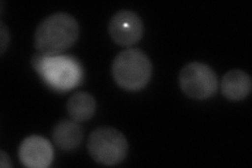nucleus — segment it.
Listing matches in <instances>:
<instances>
[{"label":"nucleus","instance_id":"1","mask_svg":"<svg viewBox=\"0 0 252 168\" xmlns=\"http://www.w3.org/2000/svg\"><path fill=\"white\" fill-rule=\"evenodd\" d=\"M79 25L72 15L56 13L38 26L34 44L42 55L56 56L69 49L78 39Z\"/></svg>","mask_w":252,"mask_h":168},{"label":"nucleus","instance_id":"2","mask_svg":"<svg viewBox=\"0 0 252 168\" xmlns=\"http://www.w3.org/2000/svg\"><path fill=\"white\" fill-rule=\"evenodd\" d=\"M34 68L51 89L66 92L81 83L83 70L77 59L70 56L35 55L32 59Z\"/></svg>","mask_w":252,"mask_h":168},{"label":"nucleus","instance_id":"3","mask_svg":"<svg viewBox=\"0 0 252 168\" xmlns=\"http://www.w3.org/2000/svg\"><path fill=\"white\" fill-rule=\"evenodd\" d=\"M112 74L116 83L125 91L137 92L148 84L153 66L144 52L129 49L121 52L113 62Z\"/></svg>","mask_w":252,"mask_h":168},{"label":"nucleus","instance_id":"4","mask_svg":"<svg viewBox=\"0 0 252 168\" xmlns=\"http://www.w3.org/2000/svg\"><path fill=\"white\" fill-rule=\"evenodd\" d=\"M88 150L97 163L113 166L121 163L128 151L124 134L113 127H99L88 140Z\"/></svg>","mask_w":252,"mask_h":168},{"label":"nucleus","instance_id":"5","mask_svg":"<svg viewBox=\"0 0 252 168\" xmlns=\"http://www.w3.org/2000/svg\"><path fill=\"white\" fill-rule=\"evenodd\" d=\"M183 93L192 99L205 100L218 91V77L210 67L201 62H192L184 67L179 76Z\"/></svg>","mask_w":252,"mask_h":168},{"label":"nucleus","instance_id":"6","mask_svg":"<svg viewBox=\"0 0 252 168\" xmlns=\"http://www.w3.org/2000/svg\"><path fill=\"white\" fill-rule=\"evenodd\" d=\"M108 32L115 43L122 46H131L141 40L144 27L138 14L122 10L116 13L110 19Z\"/></svg>","mask_w":252,"mask_h":168},{"label":"nucleus","instance_id":"7","mask_svg":"<svg viewBox=\"0 0 252 168\" xmlns=\"http://www.w3.org/2000/svg\"><path fill=\"white\" fill-rule=\"evenodd\" d=\"M20 162L29 168H46L54 159L52 144L40 135H30L19 147Z\"/></svg>","mask_w":252,"mask_h":168},{"label":"nucleus","instance_id":"8","mask_svg":"<svg viewBox=\"0 0 252 168\" xmlns=\"http://www.w3.org/2000/svg\"><path fill=\"white\" fill-rule=\"evenodd\" d=\"M250 76L241 69H232L224 75L220 82V91L225 98L231 101L245 99L251 92Z\"/></svg>","mask_w":252,"mask_h":168},{"label":"nucleus","instance_id":"9","mask_svg":"<svg viewBox=\"0 0 252 168\" xmlns=\"http://www.w3.org/2000/svg\"><path fill=\"white\" fill-rule=\"evenodd\" d=\"M53 140L60 149L72 151L81 145L83 130L76 121L62 120L54 127Z\"/></svg>","mask_w":252,"mask_h":168},{"label":"nucleus","instance_id":"10","mask_svg":"<svg viewBox=\"0 0 252 168\" xmlns=\"http://www.w3.org/2000/svg\"><path fill=\"white\" fill-rule=\"evenodd\" d=\"M96 100L89 93H76L67 102V113L74 121L84 122L90 120L96 111Z\"/></svg>","mask_w":252,"mask_h":168},{"label":"nucleus","instance_id":"11","mask_svg":"<svg viewBox=\"0 0 252 168\" xmlns=\"http://www.w3.org/2000/svg\"><path fill=\"white\" fill-rule=\"evenodd\" d=\"M0 38H1V55H3L10 41L9 31H7V29L3 25V22L0 23Z\"/></svg>","mask_w":252,"mask_h":168},{"label":"nucleus","instance_id":"12","mask_svg":"<svg viewBox=\"0 0 252 168\" xmlns=\"http://www.w3.org/2000/svg\"><path fill=\"white\" fill-rule=\"evenodd\" d=\"M0 165L1 167L5 168V167H12V163H11V160L9 158L3 150L0 151Z\"/></svg>","mask_w":252,"mask_h":168}]
</instances>
